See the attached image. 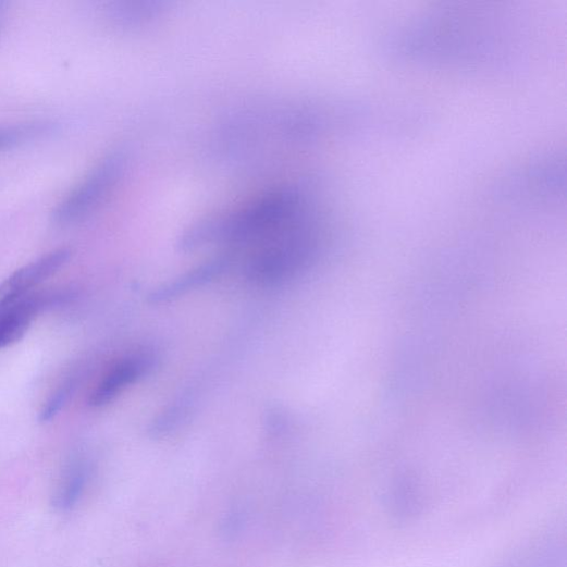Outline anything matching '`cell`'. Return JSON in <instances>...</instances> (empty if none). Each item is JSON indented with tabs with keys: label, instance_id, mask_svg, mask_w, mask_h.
Segmentation results:
<instances>
[{
	"label": "cell",
	"instance_id": "8992f818",
	"mask_svg": "<svg viewBox=\"0 0 567 567\" xmlns=\"http://www.w3.org/2000/svg\"><path fill=\"white\" fill-rule=\"evenodd\" d=\"M88 479L87 468L81 463L73 464L61 480L56 492L54 504L60 510H70L81 498Z\"/></svg>",
	"mask_w": 567,
	"mask_h": 567
},
{
	"label": "cell",
	"instance_id": "3957f363",
	"mask_svg": "<svg viewBox=\"0 0 567 567\" xmlns=\"http://www.w3.org/2000/svg\"><path fill=\"white\" fill-rule=\"evenodd\" d=\"M60 296L27 294L0 304V349L9 347L24 337L37 315L53 305Z\"/></svg>",
	"mask_w": 567,
	"mask_h": 567
},
{
	"label": "cell",
	"instance_id": "ba28073f",
	"mask_svg": "<svg viewBox=\"0 0 567 567\" xmlns=\"http://www.w3.org/2000/svg\"><path fill=\"white\" fill-rule=\"evenodd\" d=\"M75 387L76 384L73 381L67 382L66 384L59 387L44 405L40 411V420L42 422H47L54 418L67 404L75 391Z\"/></svg>",
	"mask_w": 567,
	"mask_h": 567
},
{
	"label": "cell",
	"instance_id": "7a4b0ae2",
	"mask_svg": "<svg viewBox=\"0 0 567 567\" xmlns=\"http://www.w3.org/2000/svg\"><path fill=\"white\" fill-rule=\"evenodd\" d=\"M156 365V356L151 352H139L125 356L109 368L98 386L93 392L90 405L103 407L112 403L125 390L135 385Z\"/></svg>",
	"mask_w": 567,
	"mask_h": 567
},
{
	"label": "cell",
	"instance_id": "52a82bcc",
	"mask_svg": "<svg viewBox=\"0 0 567 567\" xmlns=\"http://www.w3.org/2000/svg\"><path fill=\"white\" fill-rule=\"evenodd\" d=\"M48 131L44 123L0 125V152L20 147Z\"/></svg>",
	"mask_w": 567,
	"mask_h": 567
},
{
	"label": "cell",
	"instance_id": "9c48e42d",
	"mask_svg": "<svg viewBox=\"0 0 567 567\" xmlns=\"http://www.w3.org/2000/svg\"><path fill=\"white\" fill-rule=\"evenodd\" d=\"M5 14H7V3L0 2V35H2V29H3L4 21H5Z\"/></svg>",
	"mask_w": 567,
	"mask_h": 567
},
{
	"label": "cell",
	"instance_id": "277c9868",
	"mask_svg": "<svg viewBox=\"0 0 567 567\" xmlns=\"http://www.w3.org/2000/svg\"><path fill=\"white\" fill-rule=\"evenodd\" d=\"M71 259L69 249H58L16 271L0 284V304L14 300L57 273Z\"/></svg>",
	"mask_w": 567,
	"mask_h": 567
},
{
	"label": "cell",
	"instance_id": "5b68a950",
	"mask_svg": "<svg viewBox=\"0 0 567 567\" xmlns=\"http://www.w3.org/2000/svg\"><path fill=\"white\" fill-rule=\"evenodd\" d=\"M229 263V259L225 258L207 262L159 286L149 295V300L153 304H161L178 298L219 278L225 272Z\"/></svg>",
	"mask_w": 567,
	"mask_h": 567
},
{
	"label": "cell",
	"instance_id": "6da1fadb",
	"mask_svg": "<svg viewBox=\"0 0 567 567\" xmlns=\"http://www.w3.org/2000/svg\"><path fill=\"white\" fill-rule=\"evenodd\" d=\"M125 155L116 151L107 156L90 173L62 200L53 213L60 225L75 224L86 219L104 200L119 180Z\"/></svg>",
	"mask_w": 567,
	"mask_h": 567
}]
</instances>
